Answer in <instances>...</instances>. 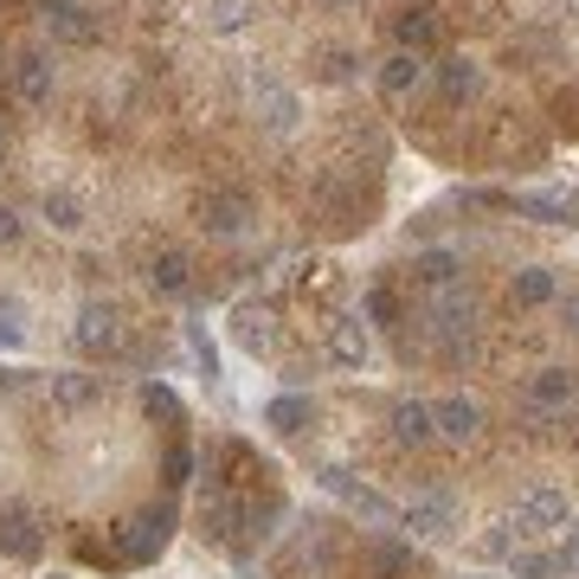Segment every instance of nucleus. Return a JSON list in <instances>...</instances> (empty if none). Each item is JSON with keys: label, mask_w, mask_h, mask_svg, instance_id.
I'll return each mask as SVG.
<instances>
[{"label": "nucleus", "mask_w": 579, "mask_h": 579, "mask_svg": "<svg viewBox=\"0 0 579 579\" xmlns=\"http://www.w3.org/2000/svg\"><path fill=\"white\" fill-rule=\"evenodd\" d=\"M322 490H329V496H342L347 508H354L361 522H374V528H393V522H399V508H393L380 490L354 483V470H342V463H329V470H322Z\"/></svg>", "instance_id": "f257e3e1"}, {"label": "nucleus", "mask_w": 579, "mask_h": 579, "mask_svg": "<svg viewBox=\"0 0 579 579\" xmlns=\"http://www.w3.org/2000/svg\"><path fill=\"white\" fill-rule=\"evenodd\" d=\"M251 110H258V122H265L270 136H290V129L303 122V104H297V90H290V84H277L270 72L251 77Z\"/></svg>", "instance_id": "f03ea898"}, {"label": "nucleus", "mask_w": 579, "mask_h": 579, "mask_svg": "<svg viewBox=\"0 0 579 579\" xmlns=\"http://www.w3.org/2000/svg\"><path fill=\"white\" fill-rule=\"evenodd\" d=\"M399 522H406L419 540H451L463 528V508H458V496H451V490H431V496H419L406 515H399Z\"/></svg>", "instance_id": "7ed1b4c3"}, {"label": "nucleus", "mask_w": 579, "mask_h": 579, "mask_svg": "<svg viewBox=\"0 0 579 579\" xmlns=\"http://www.w3.org/2000/svg\"><path fill=\"white\" fill-rule=\"evenodd\" d=\"M508 528H515L522 540H535V535H554V528H567V496H560V490H528V496L515 502Z\"/></svg>", "instance_id": "20e7f679"}, {"label": "nucleus", "mask_w": 579, "mask_h": 579, "mask_svg": "<svg viewBox=\"0 0 579 579\" xmlns=\"http://www.w3.org/2000/svg\"><path fill=\"white\" fill-rule=\"evenodd\" d=\"M45 26L58 45H97L104 39V13L77 7V0H45Z\"/></svg>", "instance_id": "39448f33"}, {"label": "nucleus", "mask_w": 579, "mask_h": 579, "mask_svg": "<svg viewBox=\"0 0 579 579\" xmlns=\"http://www.w3.org/2000/svg\"><path fill=\"white\" fill-rule=\"evenodd\" d=\"M431 329L444 335V347H451V354H463L470 329H476V303L463 297L458 283H451V290H438V303H431Z\"/></svg>", "instance_id": "423d86ee"}, {"label": "nucleus", "mask_w": 579, "mask_h": 579, "mask_svg": "<svg viewBox=\"0 0 579 579\" xmlns=\"http://www.w3.org/2000/svg\"><path fill=\"white\" fill-rule=\"evenodd\" d=\"M522 219H540V226H579V187H540V193H522L515 200Z\"/></svg>", "instance_id": "0eeeda50"}, {"label": "nucleus", "mask_w": 579, "mask_h": 579, "mask_svg": "<svg viewBox=\"0 0 579 579\" xmlns=\"http://www.w3.org/2000/svg\"><path fill=\"white\" fill-rule=\"evenodd\" d=\"M168 535H174V508H142V515L122 528V554H129V560H154V554L168 547Z\"/></svg>", "instance_id": "6e6552de"}, {"label": "nucleus", "mask_w": 579, "mask_h": 579, "mask_svg": "<svg viewBox=\"0 0 579 579\" xmlns=\"http://www.w3.org/2000/svg\"><path fill=\"white\" fill-rule=\"evenodd\" d=\"M77 347H84V354H116V347H122V322H116V309L110 303H84L77 309Z\"/></svg>", "instance_id": "1a4fd4ad"}, {"label": "nucleus", "mask_w": 579, "mask_h": 579, "mask_svg": "<svg viewBox=\"0 0 579 579\" xmlns=\"http://www.w3.org/2000/svg\"><path fill=\"white\" fill-rule=\"evenodd\" d=\"M226 329H232V342L245 347V354H270V347H277V315H270L265 303H238Z\"/></svg>", "instance_id": "9d476101"}, {"label": "nucleus", "mask_w": 579, "mask_h": 579, "mask_svg": "<svg viewBox=\"0 0 579 579\" xmlns=\"http://www.w3.org/2000/svg\"><path fill=\"white\" fill-rule=\"evenodd\" d=\"M431 431L451 438V444H470V438L483 431V406H476V399H438V406H431Z\"/></svg>", "instance_id": "9b49d317"}, {"label": "nucleus", "mask_w": 579, "mask_h": 579, "mask_svg": "<svg viewBox=\"0 0 579 579\" xmlns=\"http://www.w3.org/2000/svg\"><path fill=\"white\" fill-rule=\"evenodd\" d=\"M39 522L26 515V508H0V554L7 560H39Z\"/></svg>", "instance_id": "f8f14e48"}, {"label": "nucleus", "mask_w": 579, "mask_h": 579, "mask_svg": "<svg viewBox=\"0 0 579 579\" xmlns=\"http://www.w3.org/2000/svg\"><path fill=\"white\" fill-rule=\"evenodd\" d=\"M200 219H206V232H219V238L245 232V226H251V193H206Z\"/></svg>", "instance_id": "ddd939ff"}, {"label": "nucleus", "mask_w": 579, "mask_h": 579, "mask_svg": "<svg viewBox=\"0 0 579 579\" xmlns=\"http://www.w3.org/2000/svg\"><path fill=\"white\" fill-rule=\"evenodd\" d=\"M329 361H335V367H347V374H361V367L374 361L367 329H361V322H335V329H329Z\"/></svg>", "instance_id": "4468645a"}, {"label": "nucleus", "mask_w": 579, "mask_h": 579, "mask_svg": "<svg viewBox=\"0 0 579 579\" xmlns=\"http://www.w3.org/2000/svg\"><path fill=\"white\" fill-rule=\"evenodd\" d=\"M13 90H20L26 104H52V58H45V52H20V58H13Z\"/></svg>", "instance_id": "2eb2a0df"}, {"label": "nucleus", "mask_w": 579, "mask_h": 579, "mask_svg": "<svg viewBox=\"0 0 579 579\" xmlns=\"http://www.w3.org/2000/svg\"><path fill=\"white\" fill-rule=\"evenodd\" d=\"M393 438L412 444V451L431 444V438H438V431H431V406H425V399H399V406H393Z\"/></svg>", "instance_id": "dca6fc26"}, {"label": "nucleus", "mask_w": 579, "mask_h": 579, "mask_svg": "<svg viewBox=\"0 0 579 579\" xmlns=\"http://www.w3.org/2000/svg\"><path fill=\"white\" fill-rule=\"evenodd\" d=\"M149 283L161 290V297H187V290H193V265H187V251H154Z\"/></svg>", "instance_id": "f3484780"}, {"label": "nucleus", "mask_w": 579, "mask_h": 579, "mask_svg": "<svg viewBox=\"0 0 579 579\" xmlns=\"http://www.w3.org/2000/svg\"><path fill=\"white\" fill-rule=\"evenodd\" d=\"M508 297H515V309H540V303H554V297H560V283H554V270H547V265H528V270H515Z\"/></svg>", "instance_id": "a211bd4d"}, {"label": "nucleus", "mask_w": 579, "mask_h": 579, "mask_svg": "<svg viewBox=\"0 0 579 579\" xmlns=\"http://www.w3.org/2000/svg\"><path fill=\"white\" fill-rule=\"evenodd\" d=\"M251 20H258V0H206V33L238 39Z\"/></svg>", "instance_id": "6ab92c4d"}, {"label": "nucleus", "mask_w": 579, "mask_h": 579, "mask_svg": "<svg viewBox=\"0 0 579 579\" xmlns=\"http://www.w3.org/2000/svg\"><path fill=\"white\" fill-rule=\"evenodd\" d=\"M528 399H535V412H560L573 399V374L567 367H540L535 380H528Z\"/></svg>", "instance_id": "aec40b11"}, {"label": "nucleus", "mask_w": 579, "mask_h": 579, "mask_svg": "<svg viewBox=\"0 0 579 579\" xmlns=\"http://www.w3.org/2000/svg\"><path fill=\"white\" fill-rule=\"evenodd\" d=\"M419 77H425L419 52H393V58L380 65V90H386V97H412V84H419Z\"/></svg>", "instance_id": "412c9836"}, {"label": "nucleus", "mask_w": 579, "mask_h": 579, "mask_svg": "<svg viewBox=\"0 0 579 579\" xmlns=\"http://www.w3.org/2000/svg\"><path fill=\"white\" fill-rule=\"evenodd\" d=\"M97 393H104L97 374H52V406H65V412H84Z\"/></svg>", "instance_id": "4be33fe9"}, {"label": "nucleus", "mask_w": 579, "mask_h": 579, "mask_svg": "<svg viewBox=\"0 0 579 579\" xmlns=\"http://www.w3.org/2000/svg\"><path fill=\"white\" fill-rule=\"evenodd\" d=\"M476 84H483V72H476V58H444V65H438V90H444L451 104H463V97H476Z\"/></svg>", "instance_id": "5701e85b"}, {"label": "nucleus", "mask_w": 579, "mask_h": 579, "mask_svg": "<svg viewBox=\"0 0 579 579\" xmlns=\"http://www.w3.org/2000/svg\"><path fill=\"white\" fill-rule=\"evenodd\" d=\"M265 425H270V431H283V438H297V431L309 425V399H303V393L270 399V406H265Z\"/></svg>", "instance_id": "b1692460"}, {"label": "nucleus", "mask_w": 579, "mask_h": 579, "mask_svg": "<svg viewBox=\"0 0 579 579\" xmlns=\"http://www.w3.org/2000/svg\"><path fill=\"white\" fill-rule=\"evenodd\" d=\"M431 45H438V13H406V20H399V52H431Z\"/></svg>", "instance_id": "393cba45"}, {"label": "nucleus", "mask_w": 579, "mask_h": 579, "mask_svg": "<svg viewBox=\"0 0 579 579\" xmlns=\"http://www.w3.org/2000/svg\"><path fill=\"white\" fill-rule=\"evenodd\" d=\"M508 579H560V554L522 547V554H508Z\"/></svg>", "instance_id": "a878e982"}, {"label": "nucleus", "mask_w": 579, "mask_h": 579, "mask_svg": "<svg viewBox=\"0 0 579 579\" xmlns=\"http://www.w3.org/2000/svg\"><path fill=\"white\" fill-rule=\"evenodd\" d=\"M45 219H52L58 232H77V226H84V200L65 193V187H52V193H45Z\"/></svg>", "instance_id": "bb28decb"}, {"label": "nucleus", "mask_w": 579, "mask_h": 579, "mask_svg": "<svg viewBox=\"0 0 579 579\" xmlns=\"http://www.w3.org/2000/svg\"><path fill=\"white\" fill-rule=\"evenodd\" d=\"M412 270H419V283H431V290H451L458 283V251H425Z\"/></svg>", "instance_id": "cd10ccee"}, {"label": "nucleus", "mask_w": 579, "mask_h": 579, "mask_svg": "<svg viewBox=\"0 0 579 579\" xmlns=\"http://www.w3.org/2000/svg\"><path fill=\"white\" fill-rule=\"evenodd\" d=\"M354 72H361V58H354V52H342V45L315 58V77H322V84H354Z\"/></svg>", "instance_id": "c85d7f7f"}, {"label": "nucleus", "mask_w": 579, "mask_h": 579, "mask_svg": "<svg viewBox=\"0 0 579 579\" xmlns=\"http://www.w3.org/2000/svg\"><path fill=\"white\" fill-rule=\"evenodd\" d=\"M476 554H483V560H508V554H515V528L496 522L490 535H476Z\"/></svg>", "instance_id": "c756f323"}, {"label": "nucleus", "mask_w": 579, "mask_h": 579, "mask_svg": "<svg viewBox=\"0 0 579 579\" xmlns=\"http://www.w3.org/2000/svg\"><path fill=\"white\" fill-rule=\"evenodd\" d=\"M232 522H238V502L219 496L213 508H206V535H213V540H232Z\"/></svg>", "instance_id": "7c9ffc66"}, {"label": "nucleus", "mask_w": 579, "mask_h": 579, "mask_svg": "<svg viewBox=\"0 0 579 579\" xmlns=\"http://www.w3.org/2000/svg\"><path fill=\"white\" fill-rule=\"evenodd\" d=\"M26 342V315H20V303H0V347H20Z\"/></svg>", "instance_id": "2f4dec72"}, {"label": "nucleus", "mask_w": 579, "mask_h": 579, "mask_svg": "<svg viewBox=\"0 0 579 579\" xmlns=\"http://www.w3.org/2000/svg\"><path fill=\"white\" fill-rule=\"evenodd\" d=\"M142 406H149L154 419H181V399H174L168 386H142Z\"/></svg>", "instance_id": "473e14b6"}, {"label": "nucleus", "mask_w": 579, "mask_h": 579, "mask_svg": "<svg viewBox=\"0 0 579 579\" xmlns=\"http://www.w3.org/2000/svg\"><path fill=\"white\" fill-rule=\"evenodd\" d=\"M187 347H193V361L206 367V380H213V374H219V354H213V342H206V329H200V322L187 329Z\"/></svg>", "instance_id": "72a5a7b5"}, {"label": "nucleus", "mask_w": 579, "mask_h": 579, "mask_svg": "<svg viewBox=\"0 0 579 579\" xmlns=\"http://www.w3.org/2000/svg\"><path fill=\"white\" fill-rule=\"evenodd\" d=\"M367 315H374V322H393V315H399V297H393V290H367Z\"/></svg>", "instance_id": "f704fd0d"}, {"label": "nucleus", "mask_w": 579, "mask_h": 579, "mask_svg": "<svg viewBox=\"0 0 579 579\" xmlns=\"http://www.w3.org/2000/svg\"><path fill=\"white\" fill-rule=\"evenodd\" d=\"M187 470H193L187 444H174V451H168V483H174V490H181V483H187Z\"/></svg>", "instance_id": "c9c22d12"}, {"label": "nucleus", "mask_w": 579, "mask_h": 579, "mask_svg": "<svg viewBox=\"0 0 579 579\" xmlns=\"http://www.w3.org/2000/svg\"><path fill=\"white\" fill-rule=\"evenodd\" d=\"M560 573L579 579V528H567V547H560Z\"/></svg>", "instance_id": "e433bc0d"}, {"label": "nucleus", "mask_w": 579, "mask_h": 579, "mask_svg": "<svg viewBox=\"0 0 579 579\" xmlns=\"http://www.w3.org/2000/svg\"><path fill=\"white\" fill-rule=\"evenodd\" d=\"M0 245H20V219H13L7 206H0Z\"/></svg>", "instance_id": "4c0bfd02"}, {"label": "nucleus", "mask_w": 579, "mask_h": 579, "mask_svg": "<svg viewBox=\"0 0 579 579\" xmlns=\"http://www.w3.org/2000/svg\"><path fill=\"white\" fill-rule=\"evenodd\" d=\"M560 322H567V335H579V297H567V303H560Z\"/></svg>", "instance_id": "58836bf2"}, {"label": "nucleus", "mask_w": 579, "mask_h": 579, "mask_svg": "<svg viewBox=\"0 0 579 579\" xmlns=\"http://www.w3.org/2000/svg\"><path fill=\"white\" fill-rule=\"evenodd\" d=\"M322 7H361V0H322Z\"/></svg>", "instance_id": "ea45409f"}]
</instances>
